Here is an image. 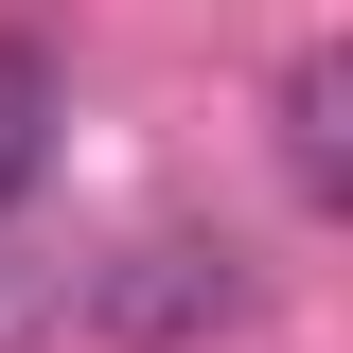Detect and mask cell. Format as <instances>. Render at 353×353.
<instances>
[{
	"label": "cell",
	"mask_w": 353,
	"mask_h": 353,
	"mask_svg": "<svg viewBox=\"0 0 353 353\" xmlns=\"http://www.w3.org/2000/svg\"><path fill=\"white\" fill-rule=\"evenodd\" d=\"M53 176V53L36 36H0V212Z\"/></svg>",
	"instance_id": "cell-2"
},
{
	"label": "cell",
	"mask_w": 353,
	"mask_h": 353,
	"mask_svg": "<svg viewBox=\"0 0 353 353\" xmlns=\"http://www.w3.org/2000/svg\"><path fill=\"white\" fill-rule=\"evenodd\" d=\"M283 159H301V194H336V53H301V88H283Z\"/></svg>",
	"instance_id": "cell-3"
},
{
	"label": "cell",
	"mask_w": 353,
	"mask_h": 353,
	"mask_svg": "<svg viewBox=\"0 0 353 353\" xmlns=\"http://www.w3.org/2000/svg\"><path fill=\"white\" fill-rule=\"evenodd\" d=\"M230 318H248V265H230L212 230H159V248H124V265H106V336H141V353L230 336Z\"/></svg>",
	"instance_id": "cell-1"
}]
</instances>
